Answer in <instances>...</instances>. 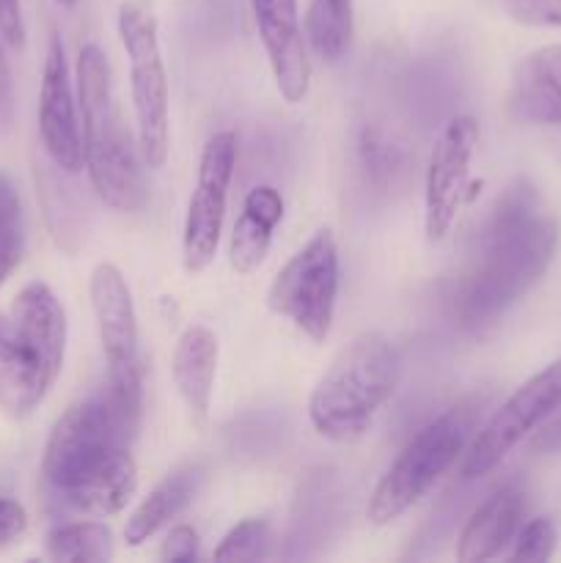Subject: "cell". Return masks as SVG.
Segmentation results:
<instances>
[{"mask_svg":"<svg viewBox=\"0 0 561 563\" xmlns=\"http://www.w3.org/2000/svg\"><path fill=\"white\" fill-rule=\"evenodd\" d=\"M556 542H559V533L556 526L548 517H534L526 526H520L515 537V548H512V561H531V563H544L553 559Z\"/></svg>","mask_w":561,"mask_h":563,"instance_id":"cb8c5ba5","label":"cell"},{"mask_svg":"<svg viewBox=\"0 0 561 563\" xmlns=\"http://www.w3.org/2000/svg\"><path fill=\"white\" fill-rule=\"evenodd\" d=\"M198 548H201V539L198 531H193L190 526H174L165 537L163 548H160V559L170 563H187L198 559Z\"/></svg>","mask_w":561,"mask_h":563,"instance_id":"484cf974","label":"cell"},{"mask_svg":"<svg viewBox=\"0 0 561 563\" xmlns=\"http://www.w3.org/2000/svg\"><path fill=\"white\" fill-rule=\"evenodd\" d=\"M69 324L55 291L31 280L0 311V410L28 418L42 407L66 357Z\"/></svg>","mask_w":561,"mask_h":563,"instance_id":"277c9868","label":"cell"},{"mask_svg":"<svg viewBox=\"0 0 561 563\" xmlns=\"http://www.w3.org/2000/svg\"><path fill=\"white\" fill-rule=\"evenodd\" d=\"M537 449L539 451H559L561 449V418L548 429V432H542V438L537 440Z\"/></svg>","mask_w":561,"mask_h":563,"instance_id":"f546056e","label":"cell"},{"mask_svg":"<svg viewBox=\"0 0 561 563\" xmlns=\"http://www.w3.org/2000/svg\"><path fill=\"white\" fill-rule=\"evenodd\" d=\"M0 42L20 49L25 44V20L20 0H0Z\"/></svg>","mask_w":561,"mask_h":563,"instance_id":"83f0119b","label":"cell"},{"mask_svg":"<svg viewBox=\"0 0 561 563\" xmlns=\"http://www.w3.org/2000/svg\"><path fill=\"white\" fill-rule=\"evenodd\" d=\"M559 245V225L542 214L528 192H512L493 214L476 267L454 295L462 324L490 322L520 300L544 275Z\"/></svg>","mask_w":561,"mask_h":563,"instance_id":"7a4b0ae2","label":"cell"},{"mask_svg":"<svg viewBox=\"0 0 561 563\" xmlns=\"http://www.w3.org/2000/svg\"><path fill=\"white\" fill-rule=\"evenodd\" d=\"M476 410L473 401H460L407 440L369 498L366 517L372 526H391L432 493L435 484L465 454Z\"/></svg>","mask_w":561,"mask_h":563,"instance_id":"8992f818","label":"cell"},{"mask_svg":"<svg viewBox=\"0 0 561 563\" xmlns=\"http://www.w3.org/2000/svg\"><path fill=\"white\" fill-rule=\"evenodd\" d=\"M512 110L528 124L561 126V44H548L517 64Z\"/></svg>","mask_w":561,"mask_h":563,"instance_id":"e0dca14e","label":"cell"},{"mask_svg":"<svg viewBox=\"0 0 561 563\" xmlns=\"http://www.w3.org/2000/svg\"><path fill=\"white\" fill-rule=\"evenodd\" d=\"M237 152L240 148L234 132L220 130L209 137L198 159L196 187L187 201L185 229H182V267L187 275L204 273L218 256Z\"/></svg>","mask_w":561,"mask_h":563,"instance_id":"30bf717a","label":"cell"},{"mask_svg":"<svg viewBox=\"0 0 561 563\" xmlns=\"http://www.w3.org/2000/svg\"><path fill=\"white\" fill-rule=\"evenodd\" d=\"M143 374L108 377L97 394L72 405L53 423L42 456V482L64 509L113 517L132 500L141 432Z\"/></svg>","mask_w":561,"mask_h":563,"instance_id":"6da1fadb","label":"cell"},{"mask_svg":"<svg viewBox=\"0 0 561 563\" xmlns=\"http://www.w3.org/2000/svg\"><path fill=\"white\" fill-rule=\"evenodd\" d=\"M119 36L130 60L138 148L143 165L160 170L168 163L170 148V93L157 16L143 0H124L119 5Z\"/></svg>","mask_w":561,"mask_h":563,"instance_id":"52a82bcc","label":"cell"},{"mask_svg":"<svg viewBox=\"0 0 561 563\" xmlns=\"http://www.w3.org/2000/svg\"><path fill=\"white\" fill-rule=\"evenodd\" d=\"M284 196L273 185H256L248 190L242 212L231 229L229 262L240 275H251L267 258L273 234L284 220Z\"/></svg>","mask_w":561,"mask_h":563,"instance_id":"ac0fdd59","label":"cell"},{"mask_svg":"<svg viewBox=\"0 0 561 563\" xmlns=\"http://www.w3.org/2000/svg\"><path fill=\"white\" fill-rule=\"evenodd\" d=\"M306 36L317 58L328 64L344 58L355 36V0H311Z\"/></svg>","mask_w":561,"mask_h":563,"instance_id":"ffe728a7","label":"cell"},{"mask_svg":"<svg viewBox=\"0 0 561 563\" xmlns=\"http://www.w3.org/2000/svg\"><path fill=\"white\" fill-rule=\"evenodd\" d=\"M25 251V220L16 185L0 170V286L11 278Z\"/></svg>","mask_w":561,"mask_h":563,"instance_id":"7402d4cb","label":"cell"},{"mask_svg":"<svg viewBox=\"0 0 561 563\" xmlns=\"http://www.w3.org/2000/svg\"><path fill=\"white\" fill-rule=\"evenodd\" d=\"M522 511L526 500L515 484L495 489L462 528L457 539V559L462 563L493 561L515 542L517 531L522 526Z\"/></svg>","mask_w":561,"mask_h":563,"instance_id":"2e32d148","label":"cell"},{"mask_svg":"<svg viewBox=\"0 0 561 563\" xmlns=\"http://www.w3.org/2000/svg\"><path fill=\"white\" fill-rule=\"evenodd\" d=\"M28 531L25 506L14 498H0V550L14 544Z\"/></svg>","mask_w":561,"mask_h":563,"instance_id":"4316f807","label":"cell"},{"mask_svg":"<svg viewBox=\"0 0 561 563\" xmlns=\"http://www.w3.org/2000/svg\"><path fill=\"white\" fill-rule=\"evenodd\" d=\"M339 280V242L333 229H319L275 273L267 289V308L275 317L289 319L314 344H324L333 330Z\"/></svg>","mask_w":561,"mask_h":563,"instance_id":"ba28073f","label":"cell"},{"mask_svg":"<svg viewBox=\"0 0 561 563\" xmlns=\"http://www.w3.org/2000/svg\"><path fill=\"white\" fill-rule=\"evenodd\" d=\"M251 9L278 93L289 104L302 102L311 88V60L297 0H251Z\"/></svg>","mask_w":561,"mask_h":563,"instance_id":"5bb4252c","label":"cell"},{"mask_svg":"<svg viewBox=\"0 0 561 563\" xmlns=\"http://www.w3.org/2000/svg\"><path fill=\"white\" fill-rule=\"evenodd\" d=\"M402 357L383 333H361L341 346L308 399V421L330 443H352L372 429L374 418L394 399Z\"/></svg>","mask_w":561,"mask_h":563,"instance_id":"5b68a950","label":"cell"},{"mask_svg":"<svg viewBox=\"0 0 561 563\" xmlns=\"http://www.w3.org/2000/svg\"><path fill=\"white\" fill-rule=\"evenodd\" d=\"M501 5L517 25L561 31V0H501Z\"/></svg>","mask_w":561,"mask_h":563,"instance_id":"d4e9b609","label":"cell"},{"mask_svg":"<svg viewBox=\"0 0 561 563\" xmlns=\"http://www.w3.org/2000/svg\"><path fill=\"white\" fill-rule=\"evenodd\" d=\"M88 297H91V311L97 319L102 355L108 361V377L146 374L135 300H132L124 273L110 262L97 264L88 280Z\"/></svg>","mask_w":561,"mask_h":563,"instance_id":"7c38bea8","label":"cell"},{"mask_svg":"<svg viewBox=\"0 0 561 563\" xmlns=\"http://www.w3.org/2000/svg\"><path fill=\"white\" fill-rule=\"evenodd\" d=\"M58 5H64V9H72V5H77V0H55Z\"/></svg>","mask_w":561,"mask_h":563,"instance_id":"4dcf8cb0","label":"cell"},{"mask_svg":"<svg viewBox=\"0 0 561 563\" xmlns=\"http://www.w3.org/2000/svg\"><path fill=\"white\" fill-rule=\"evenodd\" d=\"M38 137L55 168L64 174H80L86 168L77 99L72 91L69 64L61 36L50 38L44 55L42 88H38Z\"/></svg>","mask_w":561,"mask_h":563,"instance_id":"4fadbf2b","label":"cell"},{"mask_svg":"<svg viewBox=\"0 0 561 563\" xmlns=\"http://www.w3.org/2000/svg\"><path fill=\"white\" fill-rule=\"evenodd\" d=\"M270 544V526L264 517H248L237 522L215 548V561H258Z\"/></svg>","mask_w":561,"mask_h":563,"instance_id":"603a6c76","label":"cell"},{"mask_svg":"<svg viewBox=\"0 0 561 563\" xmlns=\"http://www.w3.org/2000/svg\"><path fill=\"white\" fill-rule=\"evenodd\" d=\"M479 146V121L473 115H454L440 130L429 152L424 176V234L429 242H443L465 207L471 163Z\"/></svg>","mask_w":561,"mask_h":563,"instance_id":"8fae6325","label":"cell"},{"mask_svg":"<svg viewBox=\"0 0 561 563\" xmlns=\"http://www.w3.org/2000/svg\"><path fill=\"white\" fill-rule=\"evenodd\" d=\"M47 555L53 561L99 563L113 559V533L105 522H66L47 533Z\"/></svg>","mask_w":561,"mask_h":563,"instance_id":"44dd1931","label":"cell"},{"mask_svg":"<svg viewBox=\"0 0 561 563\" xmlns=\"http://www.w3.org/2000/svg\"><path fill=\"white\" fill-rule=\"evenodd\" d=\"M198 482H201L198 467H179L170 476H165L130 515L124 526V542L130 548H141L148 539L157 537L190 504L198 489Z\"/></svg>","mask_w":561,"mask_h":563,"instance_id":"d6986e66","label":"cell"},{"mask_svg":"<svg viewBox=\"0 0 561 563\" xmlns=\"http://www.w3.org/2000/svg\"><path fill=\"white\" fill-rule=\"evenodd\" d=\"M77 108L82 113V157L94 192L113 212H141L148 201L141 148L121 115L108 55L91 42L77 55Z\"/></svg>","mask_w":561,"mask_h":563,"instance_id":"3957f363","label":"cell"},{"mask_svg":"<svg viewBox=\"0 0 561 563\" xmlns=\"http://www.w3.org/2000/svg\"><path fill=\"white\" fill-rule=\"evenodd\" d=\"M561 410V357L528 377L498 410L490 416L462 454L460 476L465 482L493 473L522 440L537 432L550 416Z\"/></svg>","mask_w":561,"mask_h":563,"instance_id":"9c48e42d","label":"cell"},{"mask_svg":"<svg viewBox=\"0 0 561 563\" xmlns=\"http://www.w3.org/2000/svg\"><path fill=\"white\" fill-rule=\"evenodd\" d=\"M220 344L218 335L204 324H190L176 339L170 357V377L174 388L185 405L187 421L198 434L207 432L212 416L215 377H218Z\"/></svg>","mask_w":561,"mask_h":563,"instance_id":"9a60e30c","label":"cell"},{"mask_svg":"<svg viewBox=\"0 0 561 563\" xmlns=\"http://www.w3.org/2000/svg\"><path fill=\"white\" fill-rule=\"evenodd\" d=\"M11 113V69L9 60H6L3 44H0V126L9 121Z\"/></svg>","mask_w":561,"mask_h":563,"instance_id":"f1b7e54d","label":"cell"}]
</instances>
